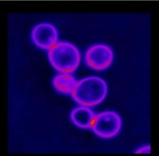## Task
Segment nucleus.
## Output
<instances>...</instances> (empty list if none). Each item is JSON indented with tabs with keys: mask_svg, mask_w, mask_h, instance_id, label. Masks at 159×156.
Returning a JSON list of instances; mask_svg holds the SVG:
<instances>
[{
	"mask_svg": "<svg viewBox=\"0 0 159 156\" xmlns=\"http://www.w3.org/2000/svg\"><path fill=\"white\" fill-rule=\"evenodd\" d=\"M107 85L104 80L90 76L77 82L72 96L81 105L90 107L103 101L107 94Z\"/></svg>",
	"mask_w": 159,
	"mask_h": 156,
	"instance_id": "nucleus-1",
	"label": "nucleus"
},
{
	"mask_svg": "<svg viewBox=\"0 0 159 156\" xmlns=\"http://www.w3.org/2000/svg\"><path fill=\"white\" fill-rule=\"evenodd\" d=\"M48 58L52 67L57 71L69 73L78 68L80 62V54L72 44L60 42L49 49Z\"/></svg>",
	"mask_w": 159,
	"mask_h": 156,
	"instance_id": "nucleus-2",
	"label": "nucleus"
},
{
	"mask_svg": "<svg viewBox=\"0 0 159 156\" xmlns=\"http://www.w3.org/2000/svg\"><path fill=\"white\" fill-rule=\"evenodd\" d=\"M121 120L114 112L106 111L95 116L91 128L98 136L104 139L113 138L121 129Z\"/></svg>",
	"mask_w": 159,
	"mask_h": 156,
	"instance_id": "nucleus-3",
	"label": "nucleus"
},
{
	"mask_svg": "<svg viewBox=\"0 0 159 156\" xmlns=\"http://www.w3.org/2000/svg\"><path fill=\"white\" fill-rule=\"evenodd\" d=\"M113 53L108 46L96 45L91 46L85 54V61L89 67L102 71L107 69L112 63Z\"/></svg>",
	"mask_w": 159,
	"mask_h": 156,
	"instance_id": "nucleus-4",
	"label": "nucleus"
},
{
	"mask_svg": "<svg viewBox=\"0 0 159 156\" xmlns=\"http://www.w3.org/2000/svg\"><path fill=\"white\" fill-rule=\"evenodd\" d=\"M32 38L37 46L43 49H50L56 44L58 34L55 28L47 23L39 24L34 28Z\"/></svg>",
	"mask_w": 159,
	"mask_h": 156,
	"instance_id": "nucleus-5",
	"label": "nucleus"
},
{
	"mask_svg": "<svg viewBox=\"0 0 159 156\" xmlns=\"http://www.w3.org/2000/svg\"><path fill=\"white\" fill-rule=\"evenodd\" d=\"M95 115L89 108L78 107L71 112L70 118L75 125L82 129H89L92 126Z\"/></svg>",
	"mask_w": 159,
	"mask_h": 156,
	"instance_id": "nucleus-6",
	"label": "nucleus"
},
{
	"mask_svg": "<svg viewBox=\"0 0 159 156\" xmlns=\"http://www.w3.org/2000/svg\"><path fill=\"white\" fill-rule=\"evenodd\" d=\"M76 84L74 77L66 73L56 76L53 80V85L56 90L64 94H72Z\"/></svg>",
	"mask_w": 159,
	"mask_h": 156,
	"instance_id": "nucleus-7",
	"label": "nucleus"
},
{
	"mask_svg": "<svg viewBox=\"0 0 159 156\" xmlns=\"http://www.w3.org/2000/svg\"><path fill=\"white\" fill-rule=\"evenodd\" d=\"M151 148L149 144L145 145H143L142 147H139V148L136 150L134 152L135 154H149L151 153Z\"/></svg>",
	"mask_w": 159,
	"mask_h": 156,
	"instance_id": "nucleus-8",
	"label": "nucleus"
}]
</instances>
